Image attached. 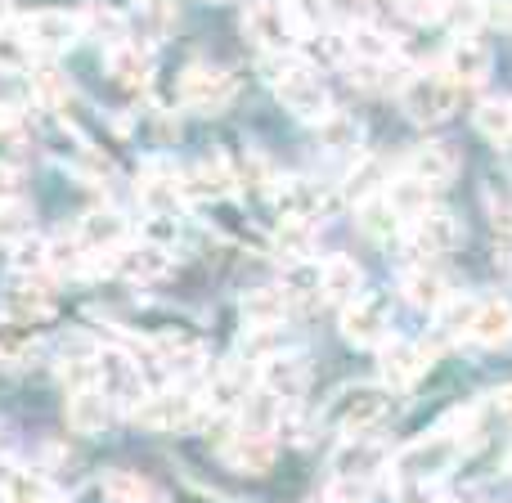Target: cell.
Wrapping results in <instances>:
<instances>
[{
  "label": "cell",
  "instance_id": "25",
  "mask_svg": "<svg viewBox=\"0 0 512 503\" xmlns=\"http://www.w3.org/2000/svg\"><path fill=\"white\" fill-rule=\"evenodd\" d=\"M468 342H477V346H508L512 342V301L508 297H481Z\"/></svg>",
  "mask_w": 512,
  "mask_h": 503
},
{
  "label": "cell",
  "instance_id": "42",
  "mask_svg": "<svg viewBox=\"0 0 512 503\" xmlns=\"http://www.w3.org/2000/svg\"><path fill=\"white\" fill-rule=\"evenodd\" d=\"M27 216H32V207H27V198H5V239H23L27 230Z\"/></svg>",
  "mask_w": 512,
  "mask_h": 503
},
{
  "label": "cell",
  "instance_id": "43",
  "mask_svg": "<svg viewBox=\"0 0 512 503\" xmlns=\"http://www.w3.org/2000/svg\"><path fill=\"white\" fill-rule=\"evenodd\" d=\"M495 409H499V414H504L508 423H512V382H508V387H499V391H495Z\"/></svg>",
  "mask_w": 512,
  "mask_h": 503
},
{
  "label": "cell",
  "instance_id": "12",
  "mask_svg": "<svg viewBox=\"0 0 512 503\" xmlns=\"http://www.w3.org/2000/svg\"><path fill=\"white\" fill-rule=\"evenodd\" d=\"M441 68L450 72L459 90H477V86H486V81H490L495 54H490V45L481 41V32H463V36H454V41H450Z\"/></svg>",
  "mask_w": 512,
  "mask_h": 503
},
{
  "label": "cell",
  "instance_id": "31",
  "mask_svg": "<svg viewBox=\"0 0 512 503\" xmlns=\"http://www.w3.org/2000/svg\"><path fill=\"white\" fill-rule=\"evenodd\" d=\"M45 256H50V274H77L86 265H95V256H90L77 230H54L45 239Z\"/></svg>",
  "mask_w": 512,
  "mask_h": 503
},
{
  "label": "cell",
  "instance_id": "33",
  "mask_svg": "<svg viewBox=\"0 0 512 503\" xmlns=\"http://www.w3.org/2000/svg\"><path fill=\"white\" fill-rule=\"evenodd\" d=\"M315 239H319L315 221H292V216H283L279 230H274V252H283L288 261H310Z\"/></svg>",
  "mask_w": 512,
  "mask_h": 503
},
{
  "label": "cell",
  "instance_id": "19",
  "mask_svg": "<svg viewBox=\"0 0 512 503\" xmlns=\"http://www.w3.org/2000/svg\"><path fill=\"white\" fill-rule=\"evenodd\" d=\"M54 274H41V279H14V288L5 292V319L9 324H41L54 306V288H50Z\"/></svg>",
  "mask_w": 512,
  "mask_h": 503
},
{
  "label": "cell",
  "instance_id": "28",
  "mask_svg": "<svg viewBox=\"0 0 512 503\" xmlns=\"http://www.w3.org/2000/svg\"><path fill=\"white\" fill-rule=\"evenodd\" d=\"M108 72H113V81H122L126 90H144L153 81V59L140 41H122L108 50Z\"/></svg>",
  "mask_w": 512,
  "mask_h": 503
},
{
  "label": "cell",
  "instance_id": "24",
  "mask_svg": "<svg viewBox=\"0 0 512 503\" xmlns=\"http://www.w3.org/2000/svg\"><path fill=\"white\" fill-rule=\"evenodd\" d=\"M113 400L104 396L99 387H90V391H68V423H72V432H81V436H104V427L113 423Z\"/></svg>",
  "mask_w": 512,
  "mask_h": 503
},
{
  "label": "cell",
  "instance_id": "18",
  "mask_svg": "<svg viewBox=\"0 0 512 503\" xmlns=\"http://www.w3.org/2000/svg\"><path fill=\"white\" fill-rule=\"evenodd\" d=\"M180 189H185L189 203H207V198L234 194V189H239V171H234L230 158H207V162H194V167H185V176H180Z\"/></svg>",
  "mask_w": 512,
  "mask_h": 503
},
{
  "label": "cell",
  "instance_id": "16",
  "mask_svg": "<svg viewBox=\"0 0 512 503\" xmlns=\"http://www.w3.org/2000/svg\"><path fill=\"white\" fill-rule=\"evenodd\" d=\"M378 373L391 391L414 387V382L427 373V351L418 342H409V337H391V342L378 351Z\"/></svg>",
  "mask_w": 512,
  "mask_h": 503
},
{
  "label": "cell",
  "instance_id": "8",
  "mask_svg": "<svg viewBox=\"0 0 512 503\" xmlns=\"http://www.w3.org/2000/svg\"><path fill=\"white\" fill-rule=\"evenodd\" d=\"M463 239V225L454 212H445V207H432V212H423L418 221H409L405 230V252L409 261H441L445 252H454Z\"/></svg>",
  "mask_w": 512,
  "mask_h": 503
},
{
  "label": "cell",
  "instance_id": "13",
  "mask_svg": "<svg viewBox=\"0 0 512 503\" xmlns=\"http://www.w3.org/2000/svg\"><path fill=\"white\" fill-rule=\"evenodd\" d=\"M171 265L176 261H171L167 243L144 239V243H126V248H117L104 261V270L122 274V279H131V283H158V279H167L171 274Z\"/></svg>",
  "mask_w": 512,
  "mask_h": 503
},
{
  "label": "cell",
  "instance_id": "26",
  "mask_svg": "<svg viewBox=\"0 0 512 503\" xmlns=\"http://www.w3.org/2000/svg\"><path fill=\"white\" fill-rule=\"evenodd\" d=\"M391 171H387V162L382 158H373V153H364L360 162H355L351 171H346V180H342V198L346 203H369V198H378V194H387V185H391Z\"/></svg>",
  "mask_w": 512,
  "mask_h": 503
},
{
  "label": "cell",
  "instance_id": "27",
  "mask_svg": "<svg viewBox=\"0 0 512 503\" xmlns=\"http://www.w3.org/2000/svg\"><path fill=\"white\" fill-rule=\"evenodd\" d=\"M292 292L283 288V283H274V288H256L243 297V315H248V328H283V319L292 315Z\"/></svg>",
  "mask_w": 512,
  "mask_h": 503
},
{
  "label": "cell",
  "instance_id": "20",
  "mask_svg": "<svg viewBox=\"0 0 512 503\" xmlns=\"http://www.w3.org/2000/svg\"><path fill=\"white\" fill-rule=\"evenodd\" d=\"M400 292H405V301H414L418 310H441L445 301L454 297L450 279L441 274L436 261H409L405 274H400Z\"/></svg>",
  "mask_w": 512,
  "mask_h": 503
},
{
  "label": "cell",
  "instance_id": "34",
  "mask_svg": "<svg viewBox=\"0 0 512 503\" xmlns=\"http://www.w3.org/2000/svg\"><path fill=\"white\" fill-rule=\"evenodd\" d=\"M477 306H481V301H472V297H463V292H454V297L445 301L441 310H436V328H441L445 342H468L472 319H477Z\"/></svg>",
  "mask_w": 512,
  "mask_h": 503
},
{
  "label": "cell",
  "instance_id": "40",
  "mask_svg": "<svg viewBox=\"0 0 512 503\" xmlns=\"http://www.w3.org/2000/svg\"><path fill=\"white\" fill-rule=\"evenodd\" d=\"M81 27H86L90 36H104L108 50H113V45H122V41H131V36H126V27H122V18L108 14V9H99V5H90L86 14H81Z\"/></svg>",
  "mask_w": 512,
  "mask_h": 503
},
{
  "label": "cell",
  "instance_id": "7",
  "mask_svg": "<svg viewBox=\"0 0 512 503\" xmlns=\"http://www.w3.org/2000/svg\"><path fill=\"white\" fill-rule=\"evenodd\" d=\"M391 414V387L387 382H364V387H346L333 405V418L346 436H369Z\"/></svg>",
  "mask_w": 512,
  "mask_h": 503
},
{
  "label": "cell",
  "instance_id": "3",
  "mask_svg": "<svg viewBox=\"0 0 512 503\" xmlns=\"http://www.w3.org/2000/svg\"><path fill=\"white\" fill-rule=\"evenodd\" d=\"M463 454V445L454 441L450 432H432V436H418V441H409L405 450L396 454V477L400 486H436V481L445 477V472L454 468V459Z\"/></svg>",
  "mask_w": 512,
  "mask_h": 503
},
{
  "label": "cell",
  "instance_id": "2",
  "mask_svg": "<svg viewBox=\"0 0 512 503\" xmlns=\"http://www.w3.org/2000/svg\"><path fill=\"white\" fill-rule=\"evenodd\" d=\"M459 95L463 90L454 86V77L445 68H414L400 90V108H405L409 122L418 126H436L459 108Z\"/></svg>",
  "mask_w": 512,
  "mask_h": 503
},
{
  "label": "cell",
  "instance_id": "30",
  "mask_svg": "<svg viewBox=\"0 0 512 503\" xmlns=\"http://www.w3.org/2000/svg\"><path fill=\"white\" fill-rule=\"evenodd\" d=\"M387 203L396 207V212L405 216V225H409V221H418L423 212H432V207H436V189L400 171V176L387 185Z\"/></svg>",
  "mask_w": 512,
  "mask_h": 503
},
{
  "label": "cell",
  "instance_id": "14",
  "mask_svg": "<svg viewBox=\"0 0 512 503\" xmlns=\"http://www.w3.org/2000/svg\"><path fill=\"white\" fill-rule=\"evenodd\" d=\"M387 463H396V459H391L387 445H382L373 432L369 436H346V441L337 445V454H333V477L373 486V477H378Z\"/></svg>",
  "mask_w": 512,
  "mask_h": 503
},
{
  "label": "cell",
  "instance_id": "41",
  "mask_svg": "<svg viewBox=\"0 0 512 503\" xmlns=\"http://www.w3.org/2000/svg\"><path fill=\"white\" fill-rule=\"evenodd\" d=\"M328 23L333 27H369L373 23V0H324Z\"/></svg>",
  "mask_w": 512,
  "mask_h": 503
},
{
  "label": "cell",
  "instance_id": "9",
  "mask_svg": "<svg viewBox=\"0 0 512 503\" xmlns=\"http://www.w3.org/2000/svg\"><path fill=\"white\" fill-rule=\"evenodd\" d=\"M239 95V77L230 68H216V63H194V68L180 72V99L194 113H221L230 108V99Z\"/></svg>",
  "mask_w": 512,
  "mask_h": 503
},
{
  "label": "cell",
  "instance_id": "32",
  "mask_svg": "<svg viewBox=\"0 0 512 503\" xmlns=\"http://www.w3.org/2000/svg\"><path fill=\"white\" fill-rule=\"evenodd\" d=\"M360 230L378 243H391V239H405L409 225H405V216L387 203V194H378V198H369V203H360Z\"/></svg>",
  "mask_w": 512,
  "mask_h": 503
},
{
  "label": "cell",
  "instance_id": "23",
  "mask_svg": "<svg viewBox=\"0 0 512 503\" xmlns=\"http://www.w3.org/2000/svg\"><path fill=\"white\" fill-rule=\"evenodd\" d=\"M355 297H364V270L355 256L337 252L324 261V279H319V301H328V306H351Z\"/></svg>",
  "mask_w": 512,
  "mask_h": 503
},
{
  "label": "cell",
  "instance_id": "6",
  "mask_svg": "<svg viewBox=\"0 0 512 503\" xmlns=\"http://www.w3.org/2000/svg\"><path fill=\"white\" fill-rule=\"evenodd\" d=\"M243 32H248V41L265 59H270V54H288L301 45V32H297V23H292V14L283 9V0H252V5L243 9Z\"/></svg>",
  "mask_w": 512,
  "mask_h": 503
},
{
  "label": "cell",
  "instance_id": "10",
  "mask_svg": "<svg viewBox=\"0 0 512 503\" xmlns=\"http://www.w3.org/2000/svg\"><path fill=\"white\" fill-rule=\"evenodd\" d=\"M216 450H221V459L230 463L234 472H243V477H261V472L274 468V436L252 432V427H243V423H225Z\"/></svg>",
  "mask_w": 512,
  "mask_h": 503
},
{
  "label": "cell",
  "instance_id": "22",
  "mask_svg": "<svg viewBox=\"0 0 512 503\" xmlns=\"http://www.w3.org/2000/svg\"><path fill=\"white\" fill-rule=\"evenodd\" d=\"M400 171L414 176V180H423V185H432V189H445L454 180V171H459V153H454L450 144H441V140H427V144H418V149L409 153Z\"/></svg>",
  "mask_w": 512,
  "mask_h": 503
},
{
  "label": "cell",
  "instance_id": "44",
  "mask_svg": "<svg viewBox=\"0 0 512 503\" xmlns=\"http://www.w3.org/2000/svg\"><path fill=\"white\" fill-rule=\"evenodd\" d=\"M508 468H512V454H508Z\"/></svg>",
  "mask_w": 512,
  "mask_h": 503
},
{
  "label": "cell",
  "instance_id": "39",
  "mask_svg": "<svg viewBox=\"0 0 512 503\" xmlns=\"http://www.w3.org/2000/svg\"><path fill=\"white\" fill-rule=\"evenodd\" d=\"M135 14H140L149 36H171V27H176V0H135Z\"/></svg>",
  "mask_w": 512,
  "mask_h": 503
},
{
  "label": "cell",
  "instance_id": "11",
  "mask_svg": "<svg viewBox=\"0 0 512 503\" xmlns=\"http://www.w3.org/2000/svg\"><path fill=\"white\" fill-rule=\"evenodd\" d=\"M342 337L351 346H387L391 342V306L378 292H364L342 310Z\"/></svg>",
  "mask_w": 512,
  "mask_h": 503
},
{
  "label": "cell",
  "instance_id": "29",
  "mask_svg": "<svg viewBox=\"0 0 512 503\" xmlns=\"http://www.w3.org/2000/svg\"><path fill=\"white\" fill-rule=\"evenodd\" d=\"M351 81L360 90H369V95H387V90H405V81H409V72L414 68H405L400 59H382V63H351Z\"/></svg>",
  "mask_w": 512,
  "mask_h": 503
},
{
  "label": "cell",
  "instance_id": "5",
  "mask_svg": "<svg viewBox=\"0 0 512 503\" xmlns=\"http://www.w3.org/2000/svg\"><path fill=\"white\" fill-rule=\"evenodd\" d=\"M9 32L18 45H27L32 54H59L68 50L77 36H86L77 14H63V9H41V14H14L9 18Z\"/></svg>",
  "mask_w": 512,
  "mask_h": 503
},
{
  "label": "cell",
  "instance_id": "36",
  "mask_svg": "<svg viewBox=\"0 0 512 503\" xmlns=\"http://www.w3.org/2000/svg\"><path fill=\"white\" fill-rule=\"evenodd\" d=\"M319 135H324V149H333V153H355V149L364 144V122L337 108V113L328 117L324 126H319Z\"/></svg>",
  "mask_w": 512,
  "mask_h": 503
},
{
  "label": "cell",
  "instance_id": "1",
  "mask_svg": "<svg viewBox=\"0 0 512 503\" xmlns=\"http://www.w3.org/2000/svg\"><path fill=\"white\" fill-rule=\"evenodd\" d=\"M265 86H270L274 95H279V104L288 108L292 117H301V122L324 126L328 117L337 113L328 86L319 81V68L310 59H301L297 50L270 54V59H265Z\"/></svg>",
  "mask_w": 512,
  "mask_h": 503
},
{
  "label": "cell",
  "instance_id": "4",
  "mask_svg": "<svg viewBox=\"0 0 512 503\" xmlns=\"http://www.w3.org/2000/svg\"><path fill=\"white\" fill-rule=\"evenodd\" d=\"M131 418L144 432H185V427L207 423V409H203V396H194L189 387H158L149 391V400Z\"/></svg>",
  "mask_w": 512,
  "mask_h": 503
},
{
  "label": "cell",
  "instance_id": "21",
  "mask_svg": "<svg viewBox=\"0 0 512 503\" xmlns=\"http://www.w3.org/2000/svg\"><path fill=\"white\" fill-rule=\"evenodd\" d=\"M77 234L90 248V256H95V265H104L117 248H126V221L113 212V207H95V212H86L81 225H77Z\"/></svg>",
  "mask_w": 512,
  "mask_h": 503
},
{
  "label": "cell",
  "instance_id": "45",
  "mask_svg": "<svg viewBox=\"0 0 512 503\" xmlns=\"http://www.w3.org/2000/svg\"><path fill=\"white\" fill-rule=\"evenodd\" d=\"M207 5H216V0H207Z\"/></svg>",
  "mask_w": 512,
  "mask_h": 503
},
{
  "label": "cell",
  "instance_id": "35",
  "mask_svg": "<svg viewBox=\"0 0 512 503\" xmlns=\"http://www.w3.org/2000/svg\"><path fill=\"white\" fill-rule=\"evenodd\" d=\"M5 503H59L54 486L32 468H9L5 477Z\"/></svg>",
  "mask_w": 512,
  "mask_h": 503
},
{
  "label": "cell",
  "instance_id": "37",
  "mask_svg": "<svg viewBox=\"0 0 512 503\" xmlns=\"http://www.w3.org/2000/svg\"><path fill=\"white\" fill-rule=\"evenodd\" d=\"M477 131L495 144H512V99H486V104H477Z\"/></svg>",
  "mask_w": 512,
  "mask_h": 503
},
{
  "label": "cell",
  "instance_id": "38",
  "mask_svg": "<svg viewBox=\"0 0 512 503\" xmlns=\"http://www.w3.org/2000/svg\"><path fill=\"white\" fill-rule=\"evenodd\" d=\"M104 495L113 503H153L149 481L135 477V472H108V477H104Z\"/></svg>",
  "mask_w": 512,
  "mask_h": 503
},
{
  "label": "cell",
  "instance_id": "17",
  "mask_svg": "<svg viewBox=\"0 0 512 503\" xmlns=\"http://www.w3.org/2000/svg\"><path fill=\"white\" fill-rule=\"evenodd\" d=\"M256 387L270 391L274 400H283L288 409L301 405V396H306V364L297 360V355H274V360L256 364Z\"/></svg>",
  "mask_w": 512,
  "mask_h": 503
},
{
  "label": "cell",
  "instance_id": "46",
  "mask_svg": "<svg viewBox=\"0 0 512 503\" xmlns=\"http://www.w3.org/2000/svg\"><path fill=\"white\" fill-rule=\"evenodd\" d=\"M486 5H490V0H486Z\"/></svg>",
  "mask_w": 512,
  "mask_h": 503
},
{
  "label": "cell",
  "instance_id": "15",
  "mask_svg": "<svg viewBox=\"0 0 512 503\" xmlns=\"http://www.w3.org/2000/svg\"><path fill=\"white\" fill-rule=\"evenodd\" d=\"M270 194H274V207H279V216H292V221H315L319 225V216L333 207V194H328L319 180H306V176L279 180Z\"/></svg>",
  "mask_w": 512,
  "mask_h": 503
}]
</instances>
